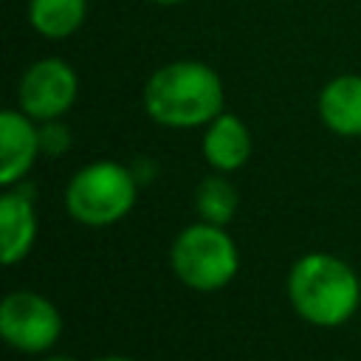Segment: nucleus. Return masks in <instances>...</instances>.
<instances>
[{
  "instance_id": "1",
  "label": "nucleus",
  "mask_w": 361,
  "mask_h": 361,
  "mask_svg": "<svg viewBox=\"0 0 361 361\" xmlns=\"http://www.w3.org/2000/svg\"><path fill=\"white\" fill-rule=\"evenodd\" d=\"M147 116L169 130L206 127L226 110L220 73L200 59H175L149 73L144 85Z\"/></svg>"
},
{
  "instance_id": "2",
  "label": "nucleus",
  "mask_w": 361,
  "mask_h": 361,
  "mask_svg": "<svg viewBox=\"0 0 361 361\" xmlns=\"http://www.w3.org/2000/svg\"><path fill=\"white\" fill-rule=\"evenodd\" d=\"M293 313L313 327H341L361 307V279L350 262L327 251L302 254L285 279Z\"/></svg>"
},
{
  "instance_id": "3",
  "label": "nucleus",
  "mask_w": 361,
  "mask_h": 361,
  "mask_svg": "<svg viewBox=\"0 0 361 361\" xmlns=\"http://www.w3.org/2000/svg\"><path fill=\"white\" fill-rule=\"evenodd\" d=\"M138 186L133 166L110 158L90 161L71 175L65 186V209L79 226L107 228L135 209Z\"/></svg>"
},
{
  "instance_id": "4",
  "label": "nucleus",
  "mask_w": 361,
  "mask_h": 361,
  "mask_svg": "<svg viewBox=\"0 0 361 361\" xmlns=\"http://www.w3.org/2000/svg\"><path fill=\"white\" fill-rule=\"evenodd\" d=\"M169 268L189 290L214 293L234 282L240 271V248L226 226L195 220L175 234L169 245Z\"/></svg>"
},
{
  "instance_id": "5",
  "label": "nucleus",
  "mask_w": 361,
  "mask_h": 361,
  "mask_svg": "<svg viewBox=\"0 0 361 361\" xmlns=\"http://www.w3.org/2000/svg\"><path fill=\"white\" fill-rule=\"evenodd\" d=\"M59 307L37 290H11L0 302V336L3 341L25 355H45L62 336Z\"/></svg>"
},
{
  "instance_id": "6",
  "label": "nucleus",
  "mask_w": 361,
  "mask_h": 361,
  "mask_svg": "<svg viewBox=\"0 0 361 361\" xmlns=\"http://www.w3.org/2000/svg\"><path fill=\"white\" fill-rule=\"evenodd\" d=\"M79 96L76 71L59 56H42L25 68L17 85V107L34 121L62 118Z\"/></svg>"
},
{
  "instance_id": "7",
  "label": "nucleus",
  "mask_w": 361,
  "mask_h": 361,
  "mask_svg": "<svg viewBox=\"0 0 361 361\" xmlns=\"http://www.w3.org/2000/svg\"><path fill=\"white\" fill-rule=\"evenodd\" d=\"M39 147V121L25 116L20 107H8L0 113V183L14 186L23 183L37 158Z\"/></svg>"
},
{
  "instance_id": "8",
  "label": "nucleus",
  "mask_w": 361,
  "mask_h": 361,
  "mask_svg": "<svg viewBox=\"0 0 361 361\" xmlns=\"http://www.w3.org/2000/svg\"><path fill=\"white\" fill-rule=\"evenodd\" d=\"M37 206L25 183L3 186L0 195V254L6 265L23 262L37 243Z\"/></svg>"
},
{
  "instance_id": "9",
  "label": "nucleus",
  "mask_w": 361,
  "mask_h": 361,
  "mask_svg": "<svg viewBox=\"0 0 361 361\" xmlns=\"http://www.w3.org/2000/svg\"><path fill=\"white\" fill-rule=\"evenodd\" d=\"M251 130L248 124L237 116L223 110L220 116H214L206 130H203V141H200V152L203 161L214 169V172H237L248 164L251 158Z\"/></svg>"
},
{
  "instance_id": "10",
  "label": "nucleus",
  "mask_w": 361,
  "mask_h": 361,
  "mask_svg": "<svg viewBox=\"0 0 361 361\" xmlns=\"http://www.w3.org/2000/svg\"><path fill=\"white\" fill-rule=\"evenodd\" d=\"M316 110L322 124L330 133L341 138H358L361 135V73L333 76L319 90Z\"/></svg>"
},
{
  "instance_id": "11",
  "label": "nucleus",
  "mask_w": 361,
  "mask_h": 361,
  "mask_svg": "<svg viewBox=\"0 0 361 361\" xmlns=\"http://www.w3.org/2000/svg\"><path fill=\"white\" fill-rule=\"evenodd\" d=\"M87 0H28V23L45 39H68L82 28Z\"/></svg>"
},
{
  "instance_id": "12",
  "label": "nucleus",
  "mask_w": 361,
  "mask_h": 361,
  "mask_svg": "<svg viewBox=\"0 0 361 361\" xmlns=\"http://www.w3.org/2000/svg\"><path fill=\"white\" fill-rule=\"evenodd\" d=\"M240 209V192L226 178V172H212L195 186V214L197 220L228 226Z\"/></svg>"
},
{
  "instance_id": "13",
  "label": "nucleus",
  "mask_w": 361,
  "mask_h": 361,
  "mask_svg": "<svg viewBox=\"0 0 361 361\" xmlns=\"http://www.w3.org/2000/svg\"><path fill=\"white\" fill-rule=\"evenodd\" d=\"M39 147H42V155L48 158H56L71 147V130L62 124V118L39 121Z\"/></svg>"
},
{
  "instance_id": "14",
  "label": "nucleus",
  "mask_w": 361,
  "mask_h": 361,
  "mask_svg": "<svg viewBox=\"0 0 361 361\" xmlns=\"http://www.w3.org/2000/svg\"><path fill=\"white\" fill-rule=\"evenodd\" d=\"M39 361H76L73 355H65V353H45Z\"/></svg>"
},
{
  "instance_id": "15",
  "label": "nucleus",
  "mask_w": 361,
  "mask_h": 361,
  "mask_svg": "<svg viewBox=\"0 0 361 361\" xmlns=\"http://www.w3.org/2000/svg\"><path fill=\"white\" fill-rule=\"evenodd\" d=\"M93 361H135V358H130V355H118V353H113V355H99V358H93Z\"/></svg>"
},
{
  "instance_id": "16",
  "label": "nucleus",
  "mask_w": 361,
  "mask_h": 361,
  "mask_svg": "<svg viewBox=\"0 0 361 361\" xmlns=\"http://www.w3.org/2000/svg\"><path fill=\"white\" fill-rule=\"evenodd\" d=\"M149 3H158V6H175V3H183V0H149Z\"/></svg>"
}]
</instances>
